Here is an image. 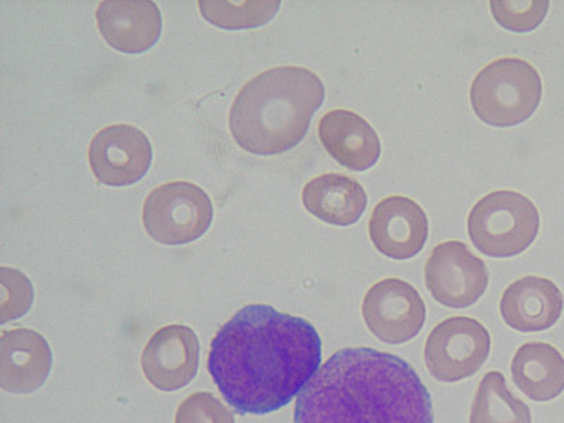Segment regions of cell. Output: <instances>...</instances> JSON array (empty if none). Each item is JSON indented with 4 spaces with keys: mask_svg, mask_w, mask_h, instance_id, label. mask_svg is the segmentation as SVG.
Returning <instances> with one entry per match:
<instances>
[{
    "mask_svg": "<svg viewBox=\"0 0 564 423\" xmlns=\"http://www.w3.org/2000/svg\"><path fill=\"white\" fill-rule=\"evenodd\" d=\"M175 423H236L234 414L210 392H195L178 406Z\"/></svg>",
    "mask_w": 564,
    "mask_h": 423,
    "instance_id": "7402d4cb",
    "label": "cell"
},
{
    "mask_svg": "<svg viewBox=\"0 0 564 423\" xmlns=\"http://www.w3.org/2000/svg\"><path fill=\"white\" fill-rule=\"evenodd\" d=\"M362 319L382 344L402 345L421 334L426 306L410 282L386 279L367 291L362 300Z\"/></svg>",
    "mask_w": 564,
    "mask_h": 423,
    "instance_id": "9c48e42d",
    "label": "cell"
},
{
    "mask_svg": "<svg viewBox=\"0 0 564 423\" xmlns=\"http://www.w3.org/2000/svg\"><path fill=\"white\" fill-rule=\"evenodd\" d=\"M491 12L498 24L512 32H531L545 20L551 3L547 0H529V2H503L492 0Z\"/></svg>",
    "mask_w": 564,
    "mask_h": 423,
    "instance_id": "44dd1931",
    "label": "cell"
},
{
    "mask_svg": "<svg viewBox=\"0 0 564 423\" xmlns=\"http://www.w3.org/2000/svg\"><path fill=\"white\" fill-rule=\"evenodd\" d=\"M425 210L406 196H390L372 210L369 234L381 254L406 260L421 253L427 240Z\"/></svg>",
    "mask_w": 564,
    "mask_h": 423,
    "instance_id": "7c38bea8",
    "label": "cell"
},
{
    "mask_svg": "<svg viewBox=\"0 0 564 423\" xmlns=\"http://www.w3.org/2000/svg\"><path fill=\"white\" fill-rule=\"evenodd\" d=\"M470 423H532L525 402L513 395L500 371L487 372L478 387Z\"/></svg>",
    "mask_w": 564,
    "mask_h": 423,
    "instance_id": "d6986e66",
    "label": "cell"
},
{
    "mask_svg": "<svg viewBox=\"0 0 564 423\" xmlns=\"http://www.w3.org/2000/svg\"><path fill=\"white\" fill-rule=\"evenodd\" d=\"M490 351L491 336L486 326L473 317L455 316L431 332L423 356L432 377L457 382L475 376Z\"/></svg>",
    "mask_w": 564,
    "mask_h": 423,
    "instance_id": "52a82bcc",
    "label": "cell"
},
{
    "mask_svg": "<svg viewBox=\"0 0 564 423\" xmlns=\"http://www.w3.org/2000/svg\"><path fill=\"white\" fill-rule=\"evenodd\" d=\"M294 423H433L432 397L401 357L346 347L302 390Z\"/></svg>",
    "mask_w": 564,
    "mask_h": 423,
    "instance_id": "7a4b0ae2",
    "label": "cell"
},
{
    "mask_svg": "<svg viewBox=\"0 0 564 423\" xmlns=\"http://www.w3.org/2000/svg\"><path fill=\"white\" fill-rule=\"evenodd\" d=\"M200 13L206 22L226 30H245L264 26L279 12L281 2H218V0H200Z\"/></svg>",
    "mask_w": 564,
    "mask_h": 423,
    "instance_id": "ffe728a7",
    "label": "cell"
},
{
    "mask_svg": "<svg viewBox=\"0 0 564 423\" xmlns=\"http://www.w3.org/2000/svg\"><path fill=\"white\" fill-rule=\"evenodd\" d=\"M97 23L105 42L116 52L140 54L158 44L163 18L150 0H106L97 9Z\"/></svg>",
    "mask_w": 564,
    "mask_h": 423,
    "instance_id": "4fadbf2b",
    "label": "cell"
},
{
    "mask_svg": "<svg viewBox=\"0 0 564 423\" xmlns=\"http://www.w3.org/2000/svg\"><path fill=\"white\" fill-rule=\"evenodd\" d=\"M302 203L310 214L325 224L350 226L365 214L367 194L359 181L329 173L316 176L305 185Z\"/></svg>",
    "mask_w": 564,
    "mask_h": 423,
    "instance_id": "e0dca14e",
    "label": "cell"
},
{
    "mask_svg": "<svg viewBox=\"0 0 564 423\" xmlns=\"http://www.w3.org/2000/svg\"><path fill=\"white\" fill-rule=\"evenodd\" d=\"M88 158L99 183L128 186L148 174L153 148L148 135L134 126L113 124L100 130L90 141Z\"/></svg>",
    "mask_w": 564,
    "mask_h": 423,
    "instance_id": "30bf717a",
    "label": "cell"
},
{
    "mask_svg": "<svg viewBox=\"0 0 564 423\" xmlns=\"http://www.w3.org/2000/svg\"><path fill=\"white\" fill-rule=\"evenodd\" d=\"M511 375L513 384L532 401L549 402L564 391V357L552 345L529 341L513 356Z\"/></svg>",
    "mask_w": 564,
    "mask_h": 423,
    "instance_id": "ac0fdd59",
    "label": "cell"
},
{
    "mask_svg": "<svg viewBox=\"0 0 564 423\" xmlns=\"http://www.w3.org/2000/svg\"><path fill=\"white\" fill-rule=\"evenodd\" d=\"M490 274L481 259L462 241L437 245L425 264V282L433 300L453 310L476 304L488 289Z\"/></svg>",
    "mask_w": 564,
    "mask_h": 423,
    "instance_id": "ba28073f",
    "label": "cell"
},
{
    "mask_svg": "<svg viewBox=\"0 0 564 423\" xmlns=\"http://www.w3.org/2000/svg\"><path fill=\"white\" fill-rule=\"evenodd\" d=\"M198 367V337L184 325H170L155 332L141 356L145 379L161 391H176L188 386Z\"/></svg>",
    "mask_w": 564,
    "mask_h": 423,
    "instance_id": "8fae6325",
    "label": "cell"
},
{
    "mask_svg": "<svg viewBox=\"0 0 564 423\" xmlns=\"http://www.w3.org/2000/svg\"><path fill=\"white\" fill-rule=\"evenodd\" d=\"M319 139L337 163L351 171H366L381 155L379 134L361 116L346 109L327 112L319 122Z\"/></svg>",
    "mask_w": 564,
    "mask_h": 423,
    "instance_id": "2e32d148",
    "label": "cell"
},
{
    "mask_svg": "<svg viewBox=\"0 0 564 423\" xmlns=\"http://www.w3.org/2000/svg\"><path fill=\"white\" fill-rule=\"evenodd\" d=\"M325 100V87L304 67H275L241 88L229 113L230 133L254 155H279L299 145Z\"/></svg>",
    "mask_w": 564,
    "mask_h": 423,
    "instance_id": "3957f363",
    "label": "cell"
},
{
    "mask_svg": "<svg viewBox=\"0 0 564 423\" xmlns=\"http://www.w3.org/2000/svg\"><path fill=\"white\" fill-rule=\"evenodd\" d=\"M214 220V205L200 186L174 181L151 191L143 206V224L151 239L180 246L203 238Z\"/></svg>",
    "mask_w": 564,
    "mask_h": 423,
    "instance_id": "8992f818",
    "label": "cell"
},
{
    "mask_svg": "<svg viewBox=\"0 0 564 423\" xmlns=\"http://www.w3.org/2000/svg\"><path fill=\"white\" fill-rule=\"evenodd\" d=\"M542 79L521 58H501L473 80L470 100L478 118L496 128H511L531 118L542 99Z\"/></svg>",
    "mask_w": 564,
    "mask_h": 423,
    "instance_id": "277c9868",
    "label": "cell"
},
{
    "mask_svg": "<svg viewBox=\"0 0 564 423\" xmlns=\"http://www.w3.org/2000/svg\"><path fill=\"white\" fill-rule=\"evenodd\" d=\"M473 245L482 254H521L535 241L539 212L531 199L513 191H496L473 206L467 221Z\"/></svg>",
    "mask_w": 564,
    "mask_h": 423,
    "instance_id": "5b68a950",
    "label": "cell"
},
{
    "mask_svg": "<svg viewBox=\"0 0 564 423\" xmlns=\"http://www.w3.org/2000/svg\"><path fill=\"white\" fill-rule=\"evenodd\" d=\"M564 299L555 282L528 275L512 282L501 296L503 322L522 334L551 329L563 314Z\"/></svg>",
    "mask_w": 564,
    "mask_h": 423,
    "instance_id": "5bb4252c",
    "label": "cell"
},
{
    "mask_svg": "<svg viewBox=\"0 0 564 423\" xmlns=\"http://www.w3.org/2000/svg\"><path fill=\"white\" fill-rule=\"evenodd\" d=\"M314 325L269 305H249L226 322L210 345L208 370L240 415L289 405L321 369Z\"/></svg>",
    "mask_w": 564,
    "mask_h": 423,
    "instance_id": "6da1fadb",
    "label": "cell"
},
{
    "mask_svg": "<svg viewBox=\"0 0 564 423\" xmlns=\"http://www.w3.org/2000/svg\"><path fill=\"white\" fill-rule=\"evenodd\" d=\"M47 340L37 332H3L0 339V386L14 394H29L42 387L52 371Z\"/></svg>",
    "mask_w": 564,
    "mask_h": 423,
    "instance_id": "9a60e30c",
    "label": "cell"
}]
</instances>
